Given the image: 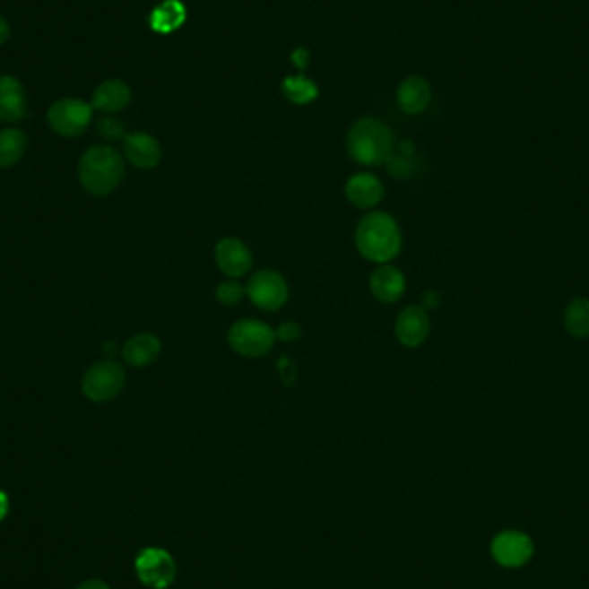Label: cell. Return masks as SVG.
<instances>
[{"label":"cell","mask_w":589,"mask_h":589,"mask_svg":"<svg viewBox=\"0 0 589 589\" xmlns=\"http://www.w3.org/2000/svg\"><path fill=\"white\" fill-rule=\"evenodd\" d=\"M282 90H283L284 97L290 102L299 104V106L310 104L312 100H316V97L319 93L317 85L312 80L302 76V74L300 76H288V78H284Z\"/></svg>","instance_id":"cell-23"},{"label":"cell","mask_w":589,"mask_h":589,"mask_svg":"<svg viewBox=\"0 0 589 589\" xmlns=\"http://www.w3.org/2000/svg\"><path fill=\"white\" fill-rule=\"evenodd\" d=\"M28 149V134L20 128L0 130V168L16 166Z\"/></svg>","instance_id":"cell-20"},{"label":"cell","mask_w":589,"mask_h":589,"mask_svg":"<svg viewBox=\"0 0 589 589\" xmlns=\"http://www.w3.org/2000/svg\"><path fill=\"white\" fill-rule=\"evenodd\" d=\"M439 306H441V295H439V291H437V290L424 291V295L420 299V307L424 310H437Z\"/></svg>","instance_id":"cell-28"},{"label":"cell","mask_w":589,"mask_h":589,"mask_svg":"<svg viewBox=\"0 0 589 589\" xmlns=\"http://www.w3.org/2000/svg\"><path fill=\"white\" fill-rule=\"evenodd\" d=\"M123 152L131 164L142 171L157 168L162 159V147L159 140L143 131L126 133L123 138Z\"/></svg>","instance_id":"cell-12"},{"label":"cell","mask_w":589,"mask_h":589,"mask_svg":"<svg viewBox=\"0 0 589 589\" xmlns=\"http://www.w3.org/2000/svg\"><path fill=\"white\" fill-rule=\"evenodd\" d=\"M433 90L426 78L411 76L402 82L396 91V102L400 109L407 114H420L429 108Z\"/></svg>","instance_id":"cell-18"},{"label":"cell","mask_w":589,"mask_h":589,"mask_svg":"<svg viewBox=\"0 0 589 589\" xmlns=\"http://www.w3.org/2000/svg\"><path fill=\"white\" fill-rule=\"evenodd\" d=\"M228 343L241 357L257 359L274 349L276 331L259 319H240L230 327Z\"/></svg>","instance_id":"cell-5"},{"label":"cell","mask_w":589,"mask_h":589,"mask_svg":"<svg viewBox=\"0 0 589 589\" xmlns=\"http://www.w3.org/2000/svg\"><path fill=\"white\" fill-rule=\"evenodd\" d=\"M186 20V9L178 0H166L160 4L152 13V28L160 33H169L176 28H179Z\"/></svg>","instance_id":"cell-21"},{"label":"cell","mask_w":589,"mask_h":589,"mask_svg":"<svg viewBox=\"0 0 589 589\" xmlns=\"http://www.w3.org/2000/svg\"><path fill=\"white\" fill-rule=\"evenodd\" d=\"M564 325L577 340L589 338V300L588 299H574L564 312Z\"/></svg>","instance_id":"cell-22"},{"label":"cell","mask_w":589,"mask_h":589,"mask_svg":"<svg viewBox=\"0 0 589 589\" xmlns=\"http://www.w3.org/2000/svg\"><path fill=\"white\" fill-rule=\"evenodd\" d=\"M7 510H9V498L4 491H0V521L7 515Z\"/></svg>","instance_id":"cell-32"},{"label":"cell","mask_w":589,"mask_h":589,"mask_svg":"<svg viewBox=\"0 0 589 589\" xmlns=\"http://www.w3.org/2000/svg\"><path fill=\"white\" fill-rule=\"evenodd\" d=\"M160 351L162 342L159 336L153 333H138L123 345V359L131 368L142 369L152 366L160 357Z\"/></svg>","instance_id":"cell-17"},{"label":"cell","mask_w":589,"mask_h":589,"mask_svg":"<svg viewBox=\"0 0 589 589\" xmlns=\"http://www.w3.org/2000/svg\"><path fill=\"white\" fill-rule=\"evenodd\" d=\"M369 288L376 300L383 304H394L403 297L407 290V280L398 267L392 264H379L372 271Z\"/></svg>","instance_id":"cell-13"},{"label":"cell","mask_w":589,"mask_h":589,"mask_svg":"<svg viewBox=\"0 0 589 589\" xmlns=\"http://www.w3.org/2000/svg\"><path fill=\"white\" fill-rule=\"evenodd\" d=\"M9 37H11V24L4 16H0V45L5 44Z\"/></svg>","instance_id":"cell-29"},{"label":"cell","mask_w":589,"mask_h":589,"mask_svg":"<svg viewBox=\"0 0 589 589\" xmlns=\"http://www.w3.org/2000/svg\"><path fill=\"white\" fill-rule=\"evenodd\" d=\"M76 589H110L108 583L100 581V579H90V581H85L82 583L80 586Z\"/></svg>","instance_id":"cell-30"},{"label":"cell","mask_w":589,"mask_h":589,"mask_svg":"<svg viewBox=\"0 0 589 589\" xmlns=\"http://www.w3.org/2000/svg\"><path fill=\"white\" fill-rule=\"evenodd\" d=\"M97 131H99L100 138H104L106 142H119V140H123L126 136L125 125L119 119L110 117V116L100 117L97 121Z\"/></svg>","instance_id":"cell-25"},{"label":"cell","mask_w":589,"mask_h":589,"mask_svg":"<svg viewBox=\"0 0 589 589\" xmlns=\"http://www.w3.org/2000/svg\"><path fill=\"white\" fill-rule=\"evenodd\" d=\"M534 553L531 538L521 531H503L491 541V555L498 566L517 568L525 566Z\"/></svg>","instance_id":"cell-9"},{"label":"cell","mask_w":589,"mask_h":589,"mask_svg":"<svg viewBox=\"0 0 589 589\" xmlns=\"http://www.w3.org/2000/svg\"><path fill=\"white\" fill-rule=\"evenodd\" d=\"M278 372L284 386H291L297 381V368L288 357H282L278 360Z\"/></svg>","instance_id":"cell-27"},{"label":"cell","mask_w":589,"mask_h":589,"mask_svg":"<svg viewBox=\"0 0 589 589\" xmlns=\"http://www.w3.org/2000/svg\"><path fill=\"white\" fill-rule=\"evenodd\" d=\"M93 117V108L82 99L56 100L47 110L50 130L65 138H78L88 130Z\"/></svg>","instance_id":"cell-6"},{"label":"cell","mask_w":589,"mask_h":589,"mask_svg":"<svg viewBox=\"0 0 589 589\" xmlns=\"http://www.w3.org/2000/svg\"><path fill=\"white\" fill-rule=\"evenodd\" d=\"M125 157L110 145H93L78 162V179L83 190L93 196L114 194L125 178Z\"/></svg>","instance_id":"cell-2"},{"label":"cell","mask_w":589,"mask_h":589,"mask_svg":"<svg viewBox=\"0 0 589 589\" xmlns=\"http://www.w3.org/2000/svg\"><path fill=\"white\" fill-rule=\"evenodd\" d=\"M126 386V372L112 359L95 362L88 368L82 379V392L93 403L110 402L119 396Z\"/></svg>","instance_id":"cell-4"},{"label":"cell","mask_w":589,"mask_h":589,"mask_svg":"<svg viewBox=\"0 0 589 589\" xmlns=\"http://www.w3.org/2000/svg\"><path fill=\"white\" fill-rule=\"evenodd\" d=\"M140 581L153 589L168 588L176 576L175 559L162 548H145L134 562Z\"/></svg>","instance_id":"cell-8"},{"label":"cell","mask_w":589,"mask_h":589,"mask_svg":"<svg viewBox=\"0 0 589 589\" xmlns=\"http://www.w3.org/2000/svg\"><path fill=\"white\" fill-rule=\"evenodd\" d=\"M245 295H247V286H243L238 280H231V278L228 282H222L216 288V299L221 306H238L245 299Z\"/></svg>","instance_id":"cell-24"},{"label":"cell","mask_w":589,"mask_h":589,"mask_svg":"<svg viewBox=\"0 0 589 589\" xmlns=\"http://www.w3.org/2000/svg\"><path fill=\"white\" fill-rule=\"evenodd\" d=\"M247 297L264 312H276L288 302L290 288L282 273L274 269H261L248 280Z\"/></svg>","instance_id":"cell-7"},{"label":"cell","mask_w":589,"mask_h":589,"mask_svg":"<svg viewBox=\"0 0 589 589\" xmlns=\"http://www.w3.org/2000/svg\"><path fill=\"white\" fill-rule=\"evenodd\" d=\"M293 61L297 63L299 67H304V65L308 63V52L304 50V48H299V50H295V52H293Z\"/></svg>","instance_id":"cell-31"},{"label":"cell","mask_w":589,"mask_h":589,"mask_svg":"<svg viewBox=\"0 0 589 589\" xmlns=\"http://www.w3.org/2000/svg\"><path fill=\"white\" fill-rule=\"evenodd\" d=\"M385 168L388 175L394 179H411L412 176L419 173L420 169V159L417 155L414 142L412 140H403L394 145L393 152L385 162Z\"/></svg>","instance_id":"cell-19"},{"label":"cell","mask_w":589,"mask_h":589,"mask_svg":"<svg viewBox=\"0 0 589 589\" xmlns=\"http://www.w3.org/2000/svg\"><path fill=\"white\" fill-rule=\"evenodd\" d=\"M359 254L374 264H390L402 252V230L392 214L372 211L359 221L355 230Z\"/></svg>","instance_id":"cell-1"},{"label":"cell","mask_w":589,"mask_h":589,"mask_svg":"<svg viewBox=\"0 0 589 589\" xmlns=\"http://www.w3.org/2000/svg\"><path fill=\"white\" fill-rule=\"evenodd\" d=\"M431 331L428 310L420 306L405 307L394 321V336L405 349L420 347Z\"/></svg>","instance_id":"cell-11"},{"label":"cell","mask_w":589,"mask_h":589,"mask_svg":"<svg viewBox=\"0 0 589 589\" xmlns=\"http://www.w3.org/2000/svg\"><path fill=\"white\" fill-rule=\"evenodd\" d=\"M214 261L224 276L238 280L250 273L254 265V256L245 241L237 237H226L216 243Z\"/></svg>","instance_id":"cell-10"},{"label":"cell","mask_w":589,"mask_h":589,"mask_svg":"<svg viewBox=\"0 0 589 589\" xmlns=\"http://www.w3.org/2000/svg\"><path fill=\"white\" fill-rule=\"evenodd\" d=\"M116 349H117V347H116V343H114V342H110V343H106V345H104V353H106V355H108V357L110 359V357L116 353Z\"/></svg>","instance_id":"cell-33"},{"label":"cell","mask_w":589,"mask_h":589,"mask_svg":"<svg viewBox=\"0 0 589 589\" xmlns=\"http://www.w3.org/2000/svg\"><path fill=\"white\" fill-rule=\"evenodd\" d=\"M345 196L351 205L366 211L376 207L383 200L385 186L383 181L372 173H357L349 178L345 185Z\"/></svg>","instance_id":"cell-14"},{"label":"cell","mask_w":589,"mask_h":589,"mask_svg":"<svg viewBox=\"0 0 589 589\" xmlns=\"http://www.w3.org/2000/svg\"><path fill=\"white\" fill-rule=\"evenodd\" d=\"M396 142L392 128L376 117L359 119L347 134L349 155L360 166L376 168L386 162Z\"/></svg>","instance_id":"cell-3"},{"label":"cell","mask_w":589,"mask_h":589,"mask_svg":"<svg viewBox=\"0 0 589 589\" xmlns=\"http://www.w3.org/2000/svg\"><path fill=\"white\" fill-rule=\"evenodd\" d=\"M302 336V326L295 321H284L283 325L276 329V340H282L284 343H291L300 340Z\"/></svg>","instance_id":"cell-26"},{"label":"cell","mask_w":589,"mask_h":589,"mask_svg":"<svg viewBox=\"0 0 589 589\" xmlns=\"http://www.w3.org/2000/svg\"><path fill=\"white\" fill-rule=\"evenodd\" d=\"M131 102V88L126 82L112 78L102 82L99 87L95 88L91 95V108L102 114H117L123 109L128 108Z\"/></svg>","instance_id":"cell-15"},{"label":"cell","mask_w":589,"mask_h":589,"mask_svg":"<svg viewBox=\"0 0 589 589\" xmlns=\"http://www.w3.org/2000/svg\"><path fill=\"white\" fill-rule=\"evenodd\" d=\"M26 116V90L16 76H0V123H18Z\"/></svg>","instance_id":"cell-16"}]
</instances>
